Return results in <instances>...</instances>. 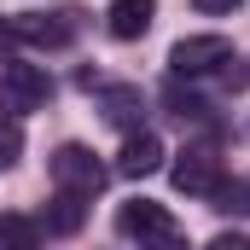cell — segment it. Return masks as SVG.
<instances>
[{
    "mask_svg": "<svg viewBox=\"0 0 250 250\" xmlns=\"http://www.w3.org/2000/svg\"><path fill=\"white\" fill-rule=\"evenodd\" d=\"M53 181H59V192L93 198V192L105 187V163H99L87 146H59V151H53Z\"/></svg>",
    "mask_w": 250,
    "mask_h": 250,
    "instance_id": "obj_3",
    "label": "cell"
},
{
    "mask_svg": "<svg viewBox=\"0 0 250 250\" xmlns=\"http://www.w3.org/2000/svg\"><path fill=\"white\" fill-rule=\"evenodd\" d=\"M23 157V123L18 117H0V169H12Z\"/></svg>",
    "mask_w": 250,
    "mask_h": 250,
    "instance_id": "obj_12",
    "label": "cell"
},
{
    "mask_svg": "<svg viewBox=\"0 0 250 250\" xmlns=\"http://www.w3.org/2000/svg\"><path fill=\"white\" fill-rule=\"evenodd\" d=\"M12 47H18V35H12V18H0V53L12 59Z\"/></svg>",
    "mask_w": 250,
    "mask_h": 250,
    "instance_id": "obj_17",
    "label": "cell"
},
{
    "mask_svg": "<svg viewBox=\"0 0 250 250\" xmlns=\"http://www.w3.org/2000/svg\"><path fill=\"white\" fill-rule=\"evenodd\" d=\"M204 250H250V239H245V233H215Z\"/></svg>",
    "mask_w": 250,
    "mask_h": 250,
    "instance_id": "obj_15",
    "label": "cell"
},
{
    "mask_svg": "<svg viewBox=\"0 0 250 250\" xmlns=\"http://www.w3.org/2000/svg\"><path fill=\"white\" fill-rule=\"evenodd\" d=\"M53 99V76L41 64L23 59H0V117H29Z\"/></svg>",
    "mask_w": 250,
    "mask_h": 250,
    "instance_id": "obj_1",
    "label": "cell"
},
{
    "mask_svg": "<svg viewBox=\"0 0 250 250\" xmlns=\"http://www.w3.org/2000/svg\"><path fill=\"white\" fill-rule=\"evenodd\" d=\"M82 221H87V198H82V192H53V204H47V233L70 239V233H82Z\"/></svg>",
    "mask_w": 250,
    "mask_h": 250,
    "instance_id": "obj_9",
    "label": "cell"
},
{
    "mask_svg": "<svg viewBox=\"0 0 250 250\" xmlns=\"http://www.w3.org/2000/svg\"><path fill=\"white\" fill-rule=\"evenodd\" d=\"M163 140L151 134V128H134L123 140V151H117V175H128V181H146V175H157L163 169Z\"/></svg>",
    "mask_w": 250,
    "mask_h": 250,
    "instance_id": "obj_7",
    "label": "cell"
},
{
    "mask_svg": "<svg viewBox=\"0 0 250 250\" xmlns=\"http://www.w3.org/2000/svg\"><path fill=\"white\" fill-rule=\"evenodd\" d=\"M192 6H198V12H209V18H221V12H239L245 0H192Z\"/></svg>",
    "mask_w": 250,
    "mask_h": 250,
    "instance_id": "obj_16",
    "label": "cell"
},
{
    "mask_svg": "<svg viewBox=\"0 0 250 250\" xmlns=\"http://www.w3.org/2000/svg\"><path fill=\"white\" fill-rule=\"evenodd\" d=\"M209 198H215V209H227V215H245V209H250V192L239 187V181H221Z\"/></svg>",
    "mask_w": 250,
    "mask_h": 250,
    "instance_id": "obj_13",
    "label": "cell"
},
{
    "mask_svg": "<svg viewBox=\"0 0 250 250\" xmlns=\"http://www.w3.org/2000/svg\"><path fill=\"white\" fill-rule=\"evenodd\" d=\"M117 227H123L128 239H140V245H163V239H181V227H175V215L163 209V204H151V198H134L117 209Z\"/></svg>",
    "mask_w": 250,
    "mask_h": 250,
    "instance_id": "obj_4",
    "label": "cell"
},
{
    "mask_svg": "<svg viewBox=\"0 0 250 250\" xmlns=\"http://www.w3.org/2000/svg\"><path fill=\"white\" fill-rule=\"evenodd\" d=\"M0 250H41V227L29 215H0Z\"/></svg>",
    "mask_w": 250,
    "mask_h": 250,
    "instance_id": "obj_10",
    "label": "cell"
},
{
    "mask_svg": "<svg viewBox=\"0 0 250 250\" xmlns=\"http://www.w3.org/2000/svg\"><path fill=\"white\" fill-rule=\"evenodd\" d=\"M175 187L187 192V198H209V192L221 187V157L209 151V146H192V151H181L175 157Z\"/></svg>",
    "mask_w": 250,
    "mask_h": 250,
    "instance_id": "obj_6",
    "label": "cell"
},
{
    "mask_svg": "<svg viewBox=\"0 0 250 250\" xmlns=\"http://www.w3.org/2000/svg\"><path fill=\"white\" fill-rule=\"evenodd\" d=\"M151 18H157V0H111L105 6V29L117 41H140L151 29Z\"/></svg>",
    "mask_w": 250,
    "mask_h": 250,
    "instance_id": "obj_8",
    "label": "cell"
},
{
    "mask_svg": "<svg viewBox=\"0 0 250 250\" xmlns=\"http://www.w3.org/2000/svg\"><path fill=\"white\" fill-rule=\"evenodd\" d=\"M105 117L134 128V117H140V87H105Z\"/></svg>",
    "mask_w": 250,
    "mask_h": 250,
    "instance_id": "obj_11",
    "label": "cell"
},
{
    "mask_svg": "<svg viewBox=\"0 0 250 250\" xmlns=\"http://www.w3.org/2000/svg\"><path fill=\"white\" fill-rule=\"evenodd\" d=\"M76 18L82 12H23V18H12V35H18V47H70L76 41Z\"/></svg>",
    "mask_w": 250,
    "mask_h": 250,
    "instance_id": "obj_5",
    "label": "cell"
},
{
    "mask_svg": "<svg viewBox=\"0 0 250 250\" xmlns=\"http://www.w3.org/2000/svg\"><path fill=\"white\" fill-rule=\"evenodd\" d=\"M169 111H175V117H181V123H187V117H209V105H204V99H198V93H187V87H181V82H175V87H169Z\"/></svg>",
    "mask_w": 250,
    "mask_h": 250,
    "instance_id": "obj_14",
    "label": "cell"
},
{
    "mask_svg": "<svg viewBox=\"0 0 250 250\" xmlns=\"http://www.w3.org/2000/svg\"><path fill=\"white\" fill-rule=\"evenodd\" d=\"M221 64H233V41L227 35H181L169 47V70L175 76H215Z\"/></svg>",
    "mask_w": 250,
    "mask_h": 250,
    "instance_id": "obj_2",
    "label": "cell"
}]
</instances>
